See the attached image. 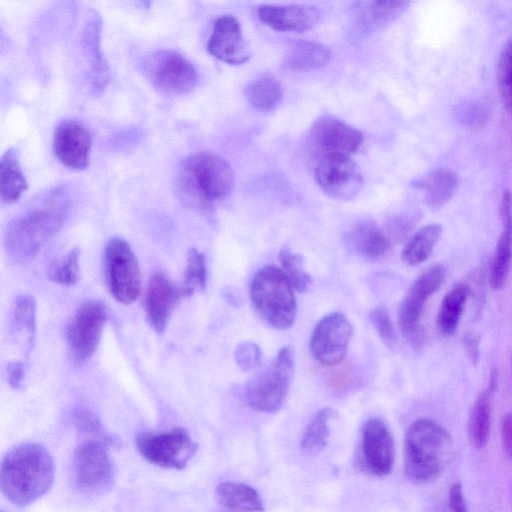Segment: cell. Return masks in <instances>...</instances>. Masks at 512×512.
<instances>
[{
	"mask_svg": "<svg viewBox=\"0 0 512 512\" xmlns=\"http://www.w3.org/2000/svg\"><path fill=\"white\" fill-rule=\"evenodd\" d=\"M411 0H369L364 10L367 25L382 27L395 21Z\"/></svg>",
	"mask_w": 512,
	"mask_h": 512,
	"instance_id": "obj_34",
	"label": "cell"
},
{
	"mask_svg": "<svg viewBox=\"0 0 512 512\" xmlns=\"http://www.w3.org/2000/svg\"><path fill=\"white\" fill-rule=\"evenodd\" d=\"M101 30L100 15L90 10L81 33V47L87 65L90 90L94 95L101 94L108 86L110 79L108 63L101 52Z\"/></svg>",
	"mask_w": 512,
	"mask_h": 512,
	"instance_id": "obj_19",
	"label": "cell"
},
{
	"mask_svg": "<svg viewBox=\"0 0 512 512\" xmlns=\"http://www.w3.org/2000/svg\"><path fill=\"white\" fill-rule=\"evenodd\" d=\"M293 373V352L290 347H283L269 366L247 386L246 398L250 407L265 413L280 410L289 392Z\"/></svg>",
	"mask_w": 512,
	"mask_h": 512,
	"instance_id": "obj_6",
	"label": "cell"
},
{
	"mask_svg": "<svg viewBox=\"0 0 512 512\" xmlns=\"http://www.w3.org/2000/svg\"><path fill=\"white\" fill-rule=\"evenodd\" d=\"M69 208L66 192L56 189L37 205L15 216L4 233V248L10 263L21 266L34 259L60 230Z\"/></svg>",
	"mask_w": 512,
	"mask_h": 512,
	"instance_id": "obj_1",
	"label": "cell"
},
{
	"mask_svg": "<svg viewBox=\"0 0 512 512\" xmlns=\"http://www.w3.org/2000/svg\"><path fill=\"white\" fill-rule=\"evenodd\" d=\"M315 180L328 196L350 201L357 197L363 177L358 165L346 154H329L319 158Z\"/></svg>",
	"mask_w": 512,
	"mask_h": 512,
	"instance_id": "obj_13",
	"label": "cell"
},
{
	"mask_svg": "<svg viewBox=\"0 0 512 512\" xmlns=\"http://www.w3.org/2000/svg\"><path fill=\"white\" fill-rule=\"evenodd\" d=\"M207 284V268L205 255L196 248H190L187 253V265L181 289L184 297L192 296L195 292L205 289Z\"/></svg>",
	"mask_w": 512,
	"mask_h": 512,
	"instance_id": "obj_36",
	"label": "cell"
},
{
	"mask_svg": "<svg viewBox=\"0 0 512 512\" xmlns=\"http://www.w3.org/2000/svg\"><path fill=\"white\" fill-rule=\"evenodd\" d=\"M234 186L230 164L209 152H196L179 165L175 192L187 208L207 210L226 198Z\"/></svg>",
	"mask_w": 512,
	"mask_h": 512,
	"instance_id": "obj_3",
	"label": "cell"
},
{
	"mask_svg": "<svg viewBox=\"0 0 512 512\" xmlns=\"http://www.w3.org/2000/svg\"><path fill=\"white\" fill-rule=\"evenodd\" d=\"M363 142L362 133L335 116L318 118L309 131V143L320 157L329 154L349 155Z\"/></svg>",
	"mask_w": 512,
	"mask_h": 512,
	"instance_id": "obj_15",
	"label": "cell"
},
{
	"mask_svg": "<svg viewBox=\"0 0 512 512\" xmlns=\"http://www.w3.org/2000/svg\"><path fill=\"white\" fill-rule=\"evenodd\" d=\"M73 423L78 431L94 437L106 446L117 443V440L104 429L98 417L87 409H77L73 413Z\"/></svg>",
	"mask_w": 512,
	"mask_h": 512,
	"instance_id": "obj_39",
	"label": "cell"
},
{
	"mask_svg": "<svg viewBox=\"0 0 512 512\" xmlns=\"http://www.w3.org/2000/svg\"><path fill=\"white\" fill-rule=\"evenodd\" d=\"M234 357L241 370L251 371L260 365L262 352L256 343L244 341L236 346Z\"/></svg>",
	"mask_w": 512,
	"mask_h": 512,
	"instance_id": "obj_40",
	"label": "cell"
},
{
	"mask_svg": "<svg viewBox=\"0 0 512 512\" xmlns=\"http://www.w3.org/2000/svg\"><path fill=\"white\" fill-rule=\"evenodd\" d=\"M471 291L468 285L453 287L443 298L437 315V327L444 335L455 332Z\"/></svg>",
	"mask_w": 512,
	"mask_h": 512,
	"instance_id": "obj_29",
	"label": "cell"
},
{
	"mask_svg": "<svg viewBox=\"0 0 512 512\" xmlns=\"http://www.w3.org/2000/svg\"><path fill=\"white\" fill-rule=\"evenodd\" d=\"M330 56L327 46L315 41L300 40L290 47L285 63L293 71H307L323 67Z\"/></svg>",
	"mask_w": 512,
	"mask_h": 512,
	"instance_id": "obj_28",
	"label": "cell"
},
{
	"mask_svg": "<svg viewBox=\"0 0 512 512\" xmlns=\"http://www.w3.org/2000/svg\"><path fill=\"white\" fill-rule=\"evenodd\" d=\"M184 297L181 286H176L165 274L157 272L148 282L144 307L147 320L158 333L166 330L169 318Z\"/></svg>",
	"mask_w": 512,
	"mask_h": 512,
	"instance_id": "obj_18",
	"label": "cell"
},
{
	"mask_svg": "<svg viewBox=\"0 0 512 512\" xmlns=\"http://www.w3.org/2000/svg\"><path fill=\"white\" fill-rule=\"evenodd\" d=\"M80 250L74 247L65 255L54 259L47 267V278L60 285H73L80 277Z\"/></svg>",
	"mask_w": 512,
	"mask_h": 512,
	"instance_id": "obj_35",
	"label": "cell"
},
{
	"mask_svg": "<svg viewBox=\"0 0 512 512\" xmlns=\"http://www.w3.org/2000/svg\"><path fill=\"white\" fill-rule=\"evenodd\" d=\"M466 348L468 350V353L471 356V359L476 360L478 355V341L474 337H467L466 341Z\"/></svg>",
	"mask_w": 512,
	"mask_h": 512,
	"instance_id": "obj_45",
	"label": "cell"
},
{
	"mask_svg": "<svg viewBox=\"0 0 512 512\" xmlns=\"http://www.w3.org/2000/svg\"><path fill=\"white\" fill-rule=\"evenodd\" d=\"M6 372L9 385L14 389H19L22 386L25 376L23 363L21 361L9 363Z\"/></svg>",
	"mask_w": 512,
	"mask_h": 512,
	"instance_id": "obj_42",
	"label": "cell"
},
{
	"mask_svg": "<svg viewBox=\"0 0 512 512\" xmlns=\"http://www.w3.org/2000/svg\"><path fill=\"white\" fill-rule=\"evenodd\" d=\"M12 323L16 333L31 347L36 331V301L33 296L22 294L16 297Z\"/></svg>",
	"mask_w": 512,
	"mask_h": 512,
	"instance_id": "obj_33",
	"label": "cell"
},
{
	"mask_svg": "<svg viewBox=\"0 0 512 512\" xmlns=\"http://www.w3.org/2000/svg\"><path fill=\"white\" fill-rule=\"evenodd\" d=\"M497 386V375L491 374L489 386L476 398L468 420L467 431L471 444L481 449L487 444L491 425V399Z\"/></svg>",
	"mask_w": 512,
	"mask_h": 512,
	"instance_id": "obj_23",
	"label": "cell"
},
{
	"mask_svg": "<svg viewBox=\"0 0 512 512\" xmlns=\"http://www.w3.org/2000/svg\"><path fill=\"white\" fill-rule=\"evenodd\" d=\"M496 78L501 101L512 115V39L504 45L499 55Z\"/></svg>",
	"mask_w": 512,
	"mask_h": 512,
	"instance_id": "obj_38",
	"label": "cell"
},
{
	"mask_svg": "<svg viewBox=\"0 0 512 512\" xmlns=\"http://www.w3.org/2000/svg\"><path fill=\"white\" fill-rule=\"evenodd\" d=\"M501 439L506 454L512 460V412L507 413L502 419Z\"/></svg>",
	"mask_w": 512,
	"mask_h": 512,
	"instance_id": "obj_43",
	"label": "cell"
},
{
	"mask_svg": "<svg viewBox=\"0 0 512 512\" xmlns=\"http://www.w3.org/2000/svg\"><path fill=\"white\" fill-rule=\"evenodd\" d=\"M28 188L22 172L19 155L15 148H10L0 160V196L3 203L17 202Z\"/></svg>",
	"mask_w": 512,
	"mask_h": 512,
	"instance_id": "obj_26",
	"label": "cell"
},
{
	"mask_svg": "<svg viewBox=\"0 0 512 512\" xmlns=\"http://www.w3.org/2000/svg\"><path fill=\"white\" fill-rule=\"evenodd\" d=\"M104 272L111 295L119 303H133L141 292V273L137 258L129 243L113 237L105 246Z\"/></svg>",
	"mask_w": 512,
	"mask_h": 512,
	"instance_id": "obj_7",
	"label": "cell"
},
{
	"mask_svg": "<svg viewBox=\"0 0 512 512\" xmlns=\"http://www.w3.org/2000/svg\"><path fill=\"white\" fill-rule=\"evenodd\" d=\"M144 73L160 91L168 94H185L198 82L195 67L173 50H158L143 63Z\"/></svg>",
	"mask_w": 512,
	"mask_h": 512,
	"instance_id": "obj_11",
	"label": "cell"
},
{
	"mask_svg": "<svg viewBox=\"0 0 512 512\" xmlns=\"http://www.w3.org/2000/svg\"><path fill=\"white\" fill-rule=\"evenodd\" d=\"M141 456L153 465L182 470L197 451V444L183 427L142 433L135 440Z\"/></svg>",
	"mask_w": 512,
	"mask_h": 512,
	"instance_id": "obj_8",
	"label": "cell"
},
{
	"mask_svg": "<svg viewBox=\"0 0 512 512\" xmlns=\"http://www.w3.org/2000/svg\"><path fill=\"white\" fill-rule=\"evenodd\" d=\"M293 286L275 266H265L254 276L250 297L259 314L274 328H289L295 320L297 304Z\"/></svg>",
	"mask_w": 512,
	"mask_h": 512,
	"instance_id": "obj_5",
	"label": "cell"
},
{
	"mask_svg": "<svg viewBox=\"0 0 512 512\" xmlns=\"http://www.w3.org/2000/svg\"><path fill=\"white\" fill-rule=\"evenodd\" d=\"M446 268L434 265L423 272L411 285L400 305L398 322L402 335L414 347L423 341L420 324L421 315L427 300L441 287Z\"/></svg>",
	"mask_w": 512,
	"mask_h": 512,
	"instance_id": "obj_10",
	"label": "cell"
},
{
	"mask_svg": "<svg viewBox=\"0 0 512 512\" xmlns=\"http://www.w3.org/2000/svg\"><path fill=\"white\" fill-rule=\"evenodd\" d=\"M244 96L253 108L267 112L279 105L283 98V88L272 77H260L245 87Z\"/></svg>",
	"mask_w": 512,
	"mask_h": 512,
	"instance_id": "obj_32",
	"label": "cell"
},
{
	"mask_svg": "<svg viewBox=\"0 0 512 512\" xmlns=\"http://www.w3.org/2000/svg\"><path fill=\"white\" fill-rule=\"evenodd\" d=\"M500 215L502 232L489 273V283L494 290L505 286L512 266V193L509 190L503 193Z\"/></svg>",
	"mask_w": 512,
	"mask_h": 512,
	"instance_id": "obj_22",
	"label": "cell"
},
{
	"mask_svg": "<svg viewBox=\"0 0 512 512\" xmlns=\"http://www.w3.org/2000/svg\"><path fill=\"white\" fill-rule=\"evenodd\" d=\"M257 16L275 31L303 32L318 23L320 12L307 5H261L257 8Z\"/></svg>",
	"mask_w": 512,
	"mask_h": 512,
	"instance_id": "obj_21",
	"label": "cell"
},
{
	"mask_svg": "<svg viewBox=\"0 0 512 512\" xmlns=\"http://www.w3.org/2000/svg\"><path fill=\"white\" fill-rule=\"evenodd\" d=\"M449 506L455 512L467 511L465 498L460 483H454L449 490Z\"/></svg>",
	"mask_w": 512,
	"mask_h": 512,
	"instance_id": "obj_44",
	"label": "cell"
},
{
	"mask_svg": "<svg viewBox=\"0 0 512 512\" xmlns=\"http://www.w3.org/2000/svg\"><path fill=\"white\" fill-rule=\"evenodd\" d=\"M458 185L459 178L457 174L444 168L431 171L417 182V187L425 193V203L432 210H438L449 202Z\"/></svg>",
	"mask_w": 512,
	"mask_h": 512,
	"instance_id": "obj_25",
	"label": "cell"
},
{
	"mask_svg": "<svg viewBox=\"0 0 512 512\" xmlns=\"http://www.w3.org/2000/svg\"><path fill=\"white\" fill-rule=\"evenodd\" d=\"M92 139L89 130L74 120L62 121L55 129L53 150L58 160L72 170H84L90 162Z\"/></svg>",
	"mask_w": 512,
	"mask_h": 512,
	"instance_id": "obj_17",
	"label": "cell"
},
{
	"mask_svg": "<svg viewBox=\"0 0 512 512\" xmlns=\"http://www.w3.org/2000/svg\"><path fill=\"white\" fill-rule=\"evenodd\" d=\"M351 249L359 256L377 260L384 257L390 249L386 234L374 222L357 224L348 234Z\"/></svg>",
	"mask_w": 512,
	"mask_h": 512,
	"instance_id": "obj_24",
	"label": "cell"
},
{
	"mask_svg": "<svg viewBox=\"0 0 512 512\" xmlns=\"http://www.w3.org/2000/svg\"><path fill=\"white\" fill-rule=\"evenodd\" d=\"M370 319L381 339L387 345H392L395 331L387 309L384 306L375 307L370 313Z\"/></svg>",
	"mask_w": 512,
	"mask_h": 512,
	"instance_id": "obj_41",
	"label": "cell"
},
{
	"mask_svg": "<svg viewBox=\"0 0 512 512\" xmlns=\"http://www.w3.org/2000/svg\"><path fill=\"white\" fill-rule=\"evenodd\" d=\"M282 271L298 292H306L312 284L311 276L304 270V261L299 254L283 246L279 252Z\"/></svg>",
	"mask_w": 512,
	"mask_h": 512,
	"instance_id": "obj_37",
	"label": "cell"
},
{
	"mask_svg": "<svg viewBox=\"0 0 512 512\" xmlns=\"http://www.w3.org/2000/svg\"><path fill=\"white\" fill-rule=\"evenodd\" d=\"M336 416V412L325 407L317 411L303 430L300 448L309 455L320 453L327 445L330 429L329 422Z\"/></svg>",
	"mask_w": 512,
	"mask_h": 512,
	"instance_id": "obj_31",
	"label": "cell"
},
{
	"mask_svg": "<svg viewBox=\"0 0 512 512\" xmlns=\"http://www.w3.org/2000/svg\"><path fill=\"white\" fill-rule=\"evenodd\" d=\"M137 1H138V2L143 6V7H145L146 9H148V8L151 6L152 2H153V0H137Z\"/></svg>",
	"mask_w": 512,
	"mask_h": 512,
	"instance_id": "obj_46",
	"label": "cell"
},
{
	"mask_svg": "<svg viewBox=\"0 0 512 512\" xmlns=\"http://www.w3.org/2000/svg\"><path fill=\"white\" fill-rule=\"evenodd\" d=\"M54 473L53 458L42 444L17 445L2 461V494L17 506H27L50 489Z\"/></svg>",
	"mask_w": 512,
	"mask_h": 512,
	"instance_id": "obj_2",
	"label": "cell"
},
{
	"mask_svg": "<svg viewBox=\"0 0 512 512\" xmlns=\"http://www.w3.org/2000/svg\"><path fill=\"white\" fill-rule=\"evenodd\" d=\"M353 327L340 312L324 316L315 326L310 338V351L323 365L333 366L346 356Z\"/></svg>",
	"mask_w": 512,
	"mask_h": 512,
	"instance_id": "obj_14",
	"label": "cell"
},
{
	"mask_svg": "<svg viewBox=\"0 0 512 512\" xmlns=\"http://www.w3.org/2000/svg\"><path fill=\"white\" fill-rule=\"evenodd\" d=\"M361 451L366 468L374 475L386 476L393 467L395 446L387 425L379 418H370L362 429Z\"/></svg>",
	"mask_w": 512,
	"mask_h": 512,
	"instance_id": "obj_16",
	"label": "cell"
},
{
	"mask_svg": "<svg viewBox=\"0 0 512 512\" xmlns=\"http://www.w3.org/2000/svg\"><path fill=\"white\" fill-rule=\"evenodd\" d=\"M220 506L231 511H262L263 502L251 486L236 482H222L215 489Z\"/></svg>",
	"mask_w": 512,
	"mask_h": 512,
	"instance_id": "obj_27",
	"label": "cell"
},
{
	"mask_svg": "<svg viewBox=\"0 0 512 512\" xmlns=\"http://www.w3.org/2000/svg\"><path fill=\"white\" fill-rule=\"evenodd\" d=\"M207 50L215 58L231 65L243 64L250 57L240 23L231 15L215 21Z\"/></svg>",
	"mask_w": 512,
	"mask_h": 512,
	"instance_id": "obj_20",
	"label": "cell"
},
{
	"mask_svg": "<svg viewBox=\"0 0 512 512\" xmlns=\"http://www.w3.org/2000/svg\"><path fill=\"white\" fill-rule=\"evenodd\" d=\"M442 234V226L428 224L417 230L405 244L401 259L404 263L415 266L424 262L432 253Z\"/></svg>",
	"mask_w": 512,
	"mask_h": 512,
	"instance_id": "obj_30",
	"label": "cell"
},
{
	"mask_svg": "<svg viewBox=\"0 0 512 512\" xmlns=\"http://www.w3.org/2000/svg\"><path fill=\"white\" fill-rule=\"evenodd\" d=\"M105 304L96 299L82 302L66 329L68 356L75 365H82L94 354L107 320Z\"/></svg>",
	"mask_w": 512,
	"mask_h": 512,
	"instance_id": "obj_9",
	"label": "cell"
},
{
	"mask_svg": "<svg viewBox=\"0 0 512 512\" xmlns=\"http://www.w3.org/2000/svg\"><path fill=\"white\" fill-rule=\"evenodd\" d=\"M73 468L76 485L86 493H103L113 484L112 460L100 441L92 439L80 444L74 452Z\"/></svg>",
	"mask_w": 512,
	"mask_h": 512,
	"instance_id": "obj_12",
	"label": "cell"
},
{
	"mask_svg": "<svg viewBox=\"0 0 512 512\" xmlns=\"http://www.w3.org/2000/svg\"><path fill=\"white\" fill-rule=\"evenodd\" d=\"M452 438L437 422L421 418L407 430L404 445V472L418 485L436 480L452 455Z\"/></svg>",
	"mask_w": 512,
	"mask_h": 512,
	"instance_id": "obj_4",
	"label": "cell"
}]
</instances>
